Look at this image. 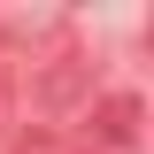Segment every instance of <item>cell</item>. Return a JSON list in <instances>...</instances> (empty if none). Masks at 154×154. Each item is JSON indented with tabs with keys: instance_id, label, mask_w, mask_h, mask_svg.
<instances>
[{
	"instance_id": "cell-1",
	"label": "cell",
	"mask_w": 154,
	"mask_h": 154,
	"mask_svg": "<svg viewBox=\"0 0 154 154\" xmlns=\"http://www.w3.org/2000/svg\"><path fill=\"white\" fill-rule=\"evenodd\" d=\"M93 139L116 146V154H131V139H139V100H131V93H108L100 116H93Z\"/></svg>"
},
{
	"instance_id": "cell-2",
	"label": "cell",
	"mask_w": 154,
	"mask_h": 154,
	"mask_svg": "<svg viewBox=\"0 0 154 154\" xmlns=\"http://www.w3.org/2000/svg\"><path fill=\"white\" fill-rule=\"evenodd\" d=\"M8 154H77V146L54 131V123H31V131H16V146H8Z\"/></svg>"
}]
</instances>
